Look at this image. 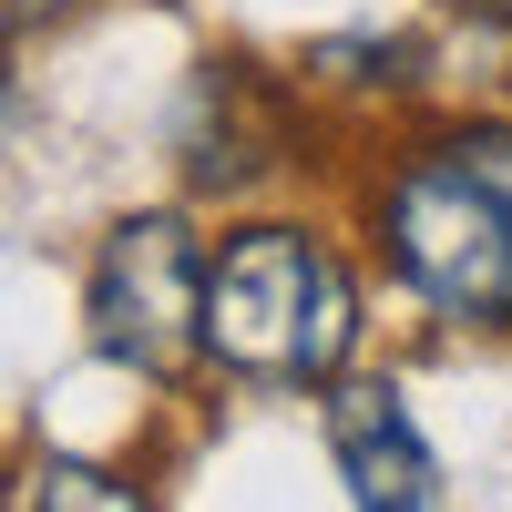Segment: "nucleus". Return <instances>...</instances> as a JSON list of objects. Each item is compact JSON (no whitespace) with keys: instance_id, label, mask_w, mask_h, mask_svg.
<instances>
[{"instance_id":"4","label":"nucleus","mask_w":512,"mask_h":512,"mask_svg":"<svg viewBox=\"0 0 512 512\" xmlns=\"http://www.w3.org/2000/svg\"><path fill=\"white\" fill-rule=\"evenodd\" d=\"M328 451H338V482L359 502H431L441 492L431 441L410 431L400 390H379V379H338L328 390Z\"/></svg>"},{"instance_id":"6","label":"nucleus","mask_w":512,"mask_h":512,"mask_svg":"<svg viewBox=\"0 0 512 512\" xmlns=\"http://www.w3.org/2000/svg\"><path fill=\"white\" fill-rule=\"evenodd\" d=\"M62 0H0V31H31V21H52Z\"/></svg>"},{"instance_id":"3","label":"nucleus","mask_w":512,"mask_h":512,"mask_svg":"<svg viewBox=\"0 0 512 512\" xmlns=\"http://www.w3.org/2000/svg\"><path fill=\"white\" fill-rule=\"evenodd\" d=\"M82 318H93V349L175 379L205 349V256L175 216H123L93 256V287H82Z\"/></svg>"},{"instance_id":"7","label":"nucleus","mask_w":512,"mask_h":512,"mask_svg":"<svg viewBox=\"0 0 512 512\" xmlns=\"http://www.w3.org/2000/svg\"><path fill=\"white\" fill-rule=\"evenodd\" d=\"M461 11H482V21H512V0H461Z\"/></svg>"},{"instance_id":"1","label":"nucleus","mask_w":512,"mask_h":512,"mask_svg":"<svg viewBox=\"0 0 512 512\" xmlns=\"http://www.w3.org/2000/svg\"><path fill=\"white\" fill-rule=\"evenodd\" d=\"M349 338H359V287L318 236L246 226L205 267V349L236 379H338Z\"/></svg>"},{"instance_id":"2","label":"nucleus","mask_w":512,"mask_h":512,"mask_svg":"<svg viewBox=\"0 0 512 512\" xmlns=\"http://www.w3.org/2000/svg\"><path fill=\"white\" fill-rule=\"evenodd\" d=\"M400 277L451 318L512 328V134H461L390 195Z\"/></svg>"},{"instance_id":"5","label":"nucleus","mask_w":512,"mask_h":512,"mask_svg":"<svg viewBox=\"0 0 512 512\" xmlns=\"http://www.w3.org/2000/svg\"><path fill=\"white\" fill-rule=\"evenodd\" d=\"M21 502H103V512H134V492L103 482L93 461H41V472L21 482Z\"/></svg>"}]
</instances>
